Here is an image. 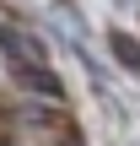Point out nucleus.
<instances>
[{
  "mask_svg": "<svg viewBox=\"0 0 140 146\" xmlns=\"http://www.w3.org/2000/svg\"><path fill=\"white\" fill-rule=\"evenodd\" d=\"M0 43H5V49L22 60V70H27V65H43V49H38V38H27L22 27H0Z\"/></svg>",
  "mask_w": 140,
  "mask_h": 146,
  "instance_id": "nucleus-1",
  "label": "nucleus"
},
{
  "mask_svg": "<svg viewBox=\"0 0 140 146\" xmlns=\"http://www.w3.org/2000/svg\"><path fill=\"white\" fill-rule=\"evenodd\" d=\"M108 49H113V60H119L124 70H140V43L129 38V33H113V38H108Z\"/></svg>",
  "mask_w": 140,
  "mask_h": 146,
  "instance_id": "nucleus-2",
  "label": "nucleus"
},
{
  "mask_svg": "<svg viewBox=\"0 0 140 146\" xmlns=\"http://www.w3.org/2000/svg\"><path fill=\"white\" fill-rule=\"evenodd\" d=\"M16 76H22L27 87H38V92H49V98L59 103V81H54V76H43V65H27V70H16Z\"/></svg>",
  "mask_w": 140,
  "mask_h": 146,
  "instance_id": "nucleus-3",
  "label": "nucleus"
}]
</instances>
